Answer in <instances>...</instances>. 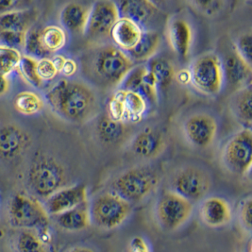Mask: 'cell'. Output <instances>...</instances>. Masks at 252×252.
<instances>
[{
  "label": "cell",
  "instance_id": "cell-1",
  "mask_svg": "<svg viewBox=\"0 0 252 252\" xmlns=\"http://www.w3.org/2000/svg\"><path fill=\"white\" fill-rule=\"evenodd\" d=\"M45 101L61 118L77 125L93 122L102 113L100 93L82 78L58 80L46 91Z\"/></svg>",
  "mask_w": 252,
  "mask_h": 252
},
{
  "label": "cell",
  "instance_id": "cell-17",
  "mask_svg": "<svg viewBox=\"0 0 252 252\" xmlns=\"http://www.w3.org/2000/svg\"><path fill=\"white\" fill-rule=\"evenodd\" d=\"M135 125L116 121L106 113H101L94 120V131L95 137L105 147L116 148L126 146L133 135Z\"/></svg>",
  "mask_w": 252,
  "mask_h": 252
},
{
  "label": "cell",
  "instance_id": "cell-19",
  "mask_svg": "<svg viewBox=\"0 0 252 252\" xmlns=\"http://www.w3.org/2000/svg\"><path fill=\"white\" fill-rule=\"evenodd\" d=\"M32 135L22 126L6 124L0 126V159L13 160L32 146Z\"/></svg>",
  "mask_w": 252,
  "mask_h": 252
},
{
  "label": "cell",
  "instance_id": "cell-8",
  "mask_svg": "<svg viewBox=\"0 0 252 252\" xmlns=\"http://www.w3.org/2000/svg\"><path fill=\"white\" fill-rule=\"evenodd\" d=\"M180 129L184 142L190 148L206 150L217 141L219 120L217 115L209 110H193L184 116Z\"/></svg>",
  "mask_w": 252,
  "mask_h": 252
},
{
  "label": "cell",
  "instance_id": "cell-18",
  "mask_svg": "<svg viewBox=\"0 0 252 252\" xmlns=\"http://www.w3.org/2000/svg\"><path fill=\"white\" fill-rule=\"evenodd\" d=\"M88 200V189L83 184L65 186L47 197L44 206L49 217H55Z\"/></svg>",
  "mask_w": 252,
  "mask_h": 252
},
{
  "label": "cell",
  "instance_id": "cell-21",
  "mask_svg": "<svg viewBox=\"0 0 252 252\" xmlns=\"http://www.w3.org/2000/svg\"><path fill=\"white\" fill-rule=\"evenodd\" d=\"M120 17L127 18L139 26L144 31H153L151 24L159 16V6L149 0H127L116 2Z\"/></svg>",
  "mask_w": 252,
  "mask_h": 252
},
{
  "label": "cell",
  "instance_id": "cell-15",
  "mask_svg": "<svg viewBox=\"0 0 252 252\" xmlns=\"http://www.w3.org/2000/svg\"><path fill=\"white\" fill-rule=\"evenodd\" d=\"M165 37L173 52L181 59L190 57L195 44V28L184 12H176L165 25Z\"/></svg>",
  "mask_w": 252,
  "mask_h": 252
},
{
  "label": "cell",
  "instance_id": "cell-35",
  "mask_svg": "<svg viewBox=\"0 0 252 252\" xmlns=\"http://www.w3.org/2000/svg\"><path fill=\"white\" fill-rule=\"evenodd\" d=\"M40 31L41 29L32 27L30 31L27 32L23 45L24 50L26 52L25 55H28L35 59L47 58L48 56L42 46V42L40 38Z\"/></svg>",
  "mask_w": 252,
  "mask_h": 252
},
{
  "label": "cell",
  "instance_id": "cell-10",
  "mask_svg": "<svg viewBox=\"0 0 252 252\" xmlns=\"http://www.w3.org/2000/svg\"><path fill=\"white\" fill-rule=\"evenodd\" d=\"M222 166L229 173L247 176L252 165V128L241 127L223 144L220 155Z\"/></svg>",
  "mask_w": 252,
  "mask_h": 252
},
{
  "label": "cell",
  "instance_id": "cell-27",
  "mask_svg": "<svg viewBox=\"0 0 252 252\" xmlns=\"http://www.w3.org/2000/svg\"><path fill=\"white\" fill-rule=\"evenodd\" d=\"M160 44V35L156 31H144L137 45L126 54L134 64L146 63L157 56Z\"/></svg>",
  "mask_w": 252,
  "mask_h": 252
},
{
  "label": "cell",
  "instance_id": "cell-4",
  "mask_svg": "<svg viewBox=\"0 0 252 252\" xmlns=\"http://www.w3.org/2000/svg\"><path fill=\"white\" fill-rule=\"evenodd\" d=\"M168 190L193 204L205 198L214 184L213 174L206 165L186 161L173 169L167 180Z\"/></svg>",
  "mask_w": 252,
  "mask_h": 252
},
{
  "label": "cell",
  "instance_id": "cell-5",
  "mask_svg": "<svg viewBox=\"0 0 252 252\" xmlns=\"http://www.w3.org/2000/svg\"><path fill=\"white\" fill-rule=\"evenodd\" d=\"M69 175L65 166L49 155H40L31 164L27 174V184L35 197L43 198L53 195L68 186Z\"/></svg>",
  "mask_w": 252,
  "mask_h": 252
},
{
  "label": "cell",
  "instance_id": "cell-6",
  "mask_svg": "<svg viewBox=\"0 0 252 252\" xmlns=\"http://www.w3.org/2000/svg\"><path fill=\"white\" fill-rule=\"evenodd\" d=\"M187 70L190 85L203 95L215 97L226 85L221 60L217 51H207L194 58Z\"/></svg>",
  "mask_w": 252,
  "mask_h": 252
},
{
  "label": "cell",
  "instance_id": "cell-25",
  "mask_svg": "<svg viewBox=\"0 0 252 252\" xmlns=\"http://www.w3.org/2000/svg\"><path fill=\"white\" fill-rule=\"evenodd\" d=\"M143 32L144 30L137 23L120 17L112 30L110 39L116 47L126 53L137 45Z\"/></svg>",
  "mask_w": 252,
  "mask_h": 252
},
{
  "label": "cell",
  "instance_id": "cell-30",
  "mask_svg": "<svg viewBox=\"0 0 252 252\" xmlns=\"http://www.w3.org/2000/svg\"><path fill=\"white\" fill-rule=\"evenodd\" d=\"M14 252H49L40 232L33 229H19L12 241Z\"/></svg>",
  "mask_w": 252,
  "mask_h": 252
},
{
  "label": "cell",
  "instance_id": "cell-38",
  "mask_svg": "<svg viewBox=\"0 0 252 252\" xmlns=\"http://www.w3.org/2000/svg\"><path fill=\"white\" fill-rule=\"evenodd\" d=\"M252 196L245 197L238 207V218L242 227L248 231H252Z\"/></svg>",
  "mask_w": 252,
  "mask_h": 252
},
{
  "label": "cell",
  "instance_id": "cell-22",
  "mask_svg": "<svg viewBox=\"0 0 252 252\" xmlns=\"http://www.w3.org/2000/svg\"><path fill=\"white\" fill-rule=\"evenodd\" d=\"M198 214L200 220L210 228H222L232 219V209L229 201L218 195H207L200 201Z\"/></svg>",
  "mask_w": 252,
  "mask_h": 252
},
{
  "label": "cell",
  "instance_id": "cell-11",
  "mask_svg": "<svg viewBox=\"0 0 252 252\" xmlns=\"http://www.w3.org/2000/svg\"><path fill=\"white\" fill-rule=\"evenodd\" d=\"M167 148L165 133L159 126L148 125L135 130L124 149L136 159L137 163H152L164 153Z\"/></svg>",
  "mask_w": 252,
  "mask_h": 252
},
{
  "label": "cell",
  "instance_id": "cell-33",
  "mask_svg": "<svg viewBox=\"0 0 252 252\" xmlns=\"http://www.w3.org/2000/svg\"><path fill=\"white\" fill-rule=\"evenodd\" d=\"M22 56L19 49L0 45V74L8 77L17 70Z\"/></svg>",
  "mask_w": 252,
  "mask_h": 252
},
{
  "label": "cell",
  "instance_id": "cell-23",
  "mask_svg": "<svg viewBox=\"0 0 252 252\" xmlns=\"http://www.w3.org/2000/svg\"><path fill=\"white\" fill-rule=\"evenodd\" d=\"M92 3L71 1L60 12L61 27L71 34L84 35Z\"/></svg>",
  "mask_w": 252,
  "mask_h": 252
},
{
  "label": "cell",
  "instance_id": "cell-9",
  "mask_svg": "<svg viewBox=\"0 0 252 252\" xmlns=\"http://www.w3.org/2000/svg\"><path fill=\"white\" fill-rule=\"evenodd\" d=\"M91 224L102 229H115L126 222L132 205L111 191L95 195L89 201Z\"/></svg>",
  "mask_w": 252,
  "mask_h": 252
},
{
  "label": "cell",
  "instance_id": "cell-16",
  "mask_svg": "<svg viewBox=\"0 0 252 252\" xmlns=\"http://www.w3.org/2000/svg\"><path fill=\"white\" fill-rule=\"evenodd\" d=\"M217 53L221 60L226 83L231 84L236 89L251 83L252 66L237 53L232 41H222V46Z\"/></svg>",
  "mask_w": 252,
  "mask_h": 252
},
{
  "label": "cell",
  "instance_id": "cell-24",
  "mask_svg": "<svg viewBox=\"0 0 252 252\" xmlns=\"http://www.w3.org/2000/svg\"><path fill=\"white\" fill-rule=\"evenodd\" d=\"M229 114L242 127L252 128V84L245 85L231 94L229 99Z\"/></svg>",
  "mask_w": 252,
  "mask_h": 252
},
{
  "label": "cell",
  "instance_id": "cell-20",
  "mask_svg": "<svg viewBox=\"0 0 252 252\" xmlns=\"http://www.w3.org/2000/svg\"><path fill=\"white\" fill-rule=\"evenodd\" d=\"M118 88L140 94L146 98L150 109L158 106L160 91L149 76L147 63L135 64Z\"/></svg>",
  "mask_w": 252,
  "mask_h": 252
},
{
  "label": "cell",
  "instance_id": "cell-3",
  "mask_svg": "<svg viewBox=\"0 0 252 252\" xmlns=\"http://www.w3.org/2000/svg\"><path fill=\"white\" fill-rule=\"evenodd\" d=\"M162 174L152 163H136L118 173L109 184V191L131 205L138 204L153 195L160 187Z\"/></svg>",
  "mask_w": 252,
  "mask_h": 252
},
{
  "label": "cell",
  "instance_id": "cell-7",
  "mask_svg": "<svg viewBox=\"0 0 252 252\" xmlns=\"http://www.w3.org/2000/svg\"><path fill=\"white\" fill-rule=\"evenodd\" d=\"M8 219L10 225L18 229H33L45 231L49 226L50 217L44 203L34 195L17 192L8 204Z\"/></svg>",
  "mask_w": 252,
  "mask_h": 252
},
{
  "label": "cell",
  "instance_id": "cell-45",
  "mask_svg": "<svg viewBox=\"0 0 252 252\" xmlns=\"http://www.w3.org/2000/svg\"><path fill=\"white\" fill-rule=\"evenodd\" d=\"M10 87H11V82L9 78L0 74V97L5 95L10 91Z\"/></svg>",
  "mask_w": 252,
  "mask_h": 252
},
{
  "label": "cell",
  "instance_id": "cell-37",
  "mask_svg": "<svg viewBox=\"0 0 252 252\" xmlns=\"http://www.w3.org/2000/svg\"><path fill=\"white\" fill-rule=\"evenodd\" d=\"M233 46L241 58L252 66V36L251 31L238 35L233 41Z\"/></svg>",
  "mask_w": 252,
  "mask_h": 252
},
{
  "label": "cell",
  "instance_id": "cell-29",
  "mask_svg": "<svg viewBox=\"0 0 252 252\" xmlns=\"http://www.w3.org/2000/svg\"><path fill=\"white\" fill-rule=\"evenodd\" d=\"M147 67L149 76L156 84L159 91L167 88L176 76V70L170 60L166 58L155 56L149 61Z\"/></svg>",
  "mask_w": 252,
  "mask_h": 252
},
{
  "label": "cell",
  "instance_id": "cell-34",
  "mask_svg": "<svg viewBox=\"0 0 252 252\" xmlns=\"http://www.w3.org/2000/svg\"><path fill=\"white\" fill-rule=\"evenodd\" d=\"M38 59L28 55H23L17 70L26 82L34 88H41L44 81L41 80L37 70Z\"/></svg>",
  "mask_w": 252,
  "mask_h": 252
},
{
  "label": "cell",
  "instance_id": "cell-47",
  "mask_svg": "<svg viewBox=\"0 0 252 252\" xmlns=\"http://www.w3.org/2000/svg\"><path fill=\"white\" fill-rule=\"evenodd\" d=\"M67 252H95L94 250H92L91 248H88V247H75V248H72L71 250H69Z\"/></svg>",
  "mask_w": 252,
  "mask_h": 252
},
{
  "label": "cell",
  "instance_id": "cell-39",
  "mask_svg": "<svg viewBox=\"0 0 252 252\" xmlns=\"http://www.w3.org/2000/svg\"><path fill=\"white\" fill-rule=\"evenodd\" d=\"M37 70H38V74H39L41 80H43L44 82L54 80L59 75L56 66L54 65L52 60L49 58L38 59Z\"/></svg>",
  "mask_w": 252,
  "mask_h": 252
},
{
  "label": "cell",
  "instance_id": "cell-43",
  "mask_svg": "<svg viewBox=\"0 0 252 252\" xmlns=\"http://www.w3.org/2000/svg\"><path fill=\"white\" fill-rule=\"evenodd\" d=\"M20 2L14 0H0V14L18 10Z\"/></svg>",
  "mask_w": 252,
  "mask_h": 252
},
{
  "label": "cell",
  "instance_id": "cell-26",
  "mask_svg": "<svg viewBox=\"0 0 252 252\" xmlns=\"http://www.w3.org/2000/svg\"><path fill=\"white\" fill-rule=\"evenodd\" d=\"M53 218L58 226L63 230L81 231L87 229L92 225L89 210V200Z\"/></svg>",
  "mask_w": 252,
  "mask_h": 252
},
{
  "label": "cell",
  "instance_id": "cell-41",
  "mask_svg": "<svg viewBox=\"0 0 252 252\" xmlns=\"http://www.w3.org/2000/svg\"><path fill=\"white\" fill-rule=\"evenodd\" d=\"M78 72H79L78 62L71 58H66L63 67L60 71V74L62 76H63V78H65V79H71V78H74V76Z\"/></svg>",
  "mask_w": 252,
  "mask_h": 252
},
{
  "label": "cell",
  "instance_id": "cell-2",
  "mask_svg": "<svg viewBox=\"0 0 252 252\" xmlns=\"http://www.w3.org/2000/svg\"><path fill=\"white\" fill-rule=\"evenodd\" d=\"M78 63L82 79L98 91H115L135 65L124 51L109 42L83 51Z\"/></svg>",
  "mask_w": 252,
  "mask_h": 252
},
{
  "label": "cell",
  "instance_id": "cell-12",
  "mask_svg": "<svg viewBox=\"0 0 252 252\" xmlns=\"http://www.w3.org/2000/svg\"><path fill=\"white\" fill-rule=\"evenodd\" d=\"M194 204L171 190H164L155 204V218L160 228L174 231L184 226L192 217Z\"/></svg>",
  "mask_w": 252,
  "mask_h": 252
},
{
  "label": "cell",
  "instance_id": "cell-36",
  "mask_svg": "<svg viewBox=\"0 0 252 252\" xmlns=\"http://www.w3.org/2000/svg\"><path fill=\"white\" fill-rule=\"evenodd\" d=\"M187 4L196 12L206 17H216L220 14L229 4L227 1H188Z\"/></svg>",
  "mask_w": 252,
  "mask_h": 252
},
{
  "label": "cell",
  "instance_id": "cell-42",
  "mask_svg": "<svg viewBox=\"0 0 252 252\" xmlns=\"http://www.w3.org/2000/svg\"><path fill=\"white\" fill-rule=\"evenodd\" d=\"M128 252H150V248L145 238L142 236H135L130 241Z\"/></svg>",
  "mask_w": 252,
  "mask_h": 252
},
{
  "label": "cell",
  "instance_id": "cell-32",
  "mask_svg": "<svg viewBox=\"0 0 252 252\" xmlns=\"http://www.w3.org/2000/svg\"><path fill=\"white\" fill-rule=\"evenodd\" d=\"M46 106L45 98L33 91L18 93L13 99V107L20 115L32 116L40 114Z\"/></svg>",
  "mask_w": 252,
  "mask_h": 252
},
{
  "label": "cell",
  "instance_id": "cell-28",
  "mask_svg": "<svg viewBox=\"0 0 252 252\" xmlns=\"http://www.w3.org/2000/svg\"><path fill=\"white\" fill-rule=\"evenodd\" d=\"M38 13L33 9H18L0 14V31L27 32L37 20Z\"/></svg>",
  "mask_w": 252,
  "mask_h": 252
},
{
  "label": "cell",
  "instance_id": "cell-13",
  "mask_svg": "<svg viewBox=\"0 0 252 252\" xmlns=\"http://www.w3.org/2000/svg\"><path fill=\"white\" fill-rule=\"evenodd\" d=\"M106 114L116 121L136 125L149 113L150 106L140 94L125 89H116L107 103Z\"/></svg>",
  "mask_w": 252,
  "mask_h": 252
},
{
  "label": "cell",
  "instance_id": "cell-31",
  "mask_svg": "<svg viewBox=\"0 0 252 252\" xmlns=\"http://www.w3.org/2000/svg\"><path fill=\"white\" fill-rule=\"evenodd\" d=\"M40 38L47 55L61 51L65 47L68 41L67 32L58 25H48L41 29Z\"/></svg>",
  "mask_w": 252,
  "mask_h": 252
},
{
  "label": "cell",
  "instance_id": "cell-44",
  "mask_svg": "<svg viewBox=\"0 0 252 252\" xmlns=\"http://www.w3.org/2000/svg\"><path fill=\"white\" fill-rule=\"evenodd\" d=\"M175 79L183 85H190V76L187 69H182L177 71Z\"/></svg>",
  "mask_w": 252,
  "mask_h": 252
},
{
  "label": "cell",
  "instance_id": "cell-14",
  "mask_svg": "<svg viewBox=\"0 0 252 252\" xmlns=\"http://www.w3.org/2000/svg\"><path fill=\"white\" fill-rule=\"evenodd\" d=\"M119 18L120 14L115 1H94L91 5L83 36L93 45L108 43L112 30Z\"/></svg>",
  "mask_w": 252,
  "mask_h": 252
},
{
  "label": "cell",
  "instance_id": "cell-46",
  "mask_svg": "<svg viewBox=\"0 0 252 252\" xmlns=\"http://www.w3.org/2000/svg\"><path fill=\"white\" fill-rule=\"evenodd\" d=\"M65 59H66V57H64V56L62 55V54H56V55H54V57L51 59L52 62H53V63H54V65H55L56 68H57L59 74H60V71H61V69H62L63 63H64V62H65Z\"/></svg>",
  "mask_w": 252,
  "mask_h": 252
},
{
  "label": "cell",
  "instance_id": "cell-40",
  "mask_svg": "<svg viewBox=\"0 0 252 252\" xmlns=\"http://www.w3.org/2000/svg\"><path fill=\"white\" fill-rule=\"evenodd\" d=\"M27 32L13 31H0V45L10 47H23Z\"/></svg>",
  "mask_w": 252,
  "mask_h": 252
}]
</instances>
